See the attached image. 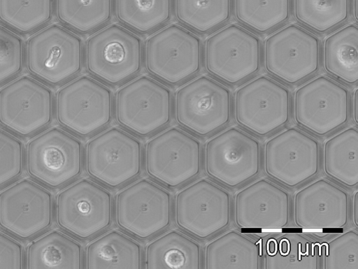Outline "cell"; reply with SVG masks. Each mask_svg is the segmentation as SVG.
Returning <instances> with one entry per match:
<instances>
[{"label": "cell", "mask_w": 358, "mask_h": 269, "mask_svg": "<svg viewBox=\"0 0 358 269\" xmlns=\"http://www.w3.org/2000/svg\"><path fill=\"white\" fill-rule=\"evenodd\" d=\"M118 22L139 34H148L169 22L173 0H114Z\"/></svg>", "instance_id": "cell-30"}, {"label": "cell", "mask_w": 358, "mask_h": 269, "mask_svg": "<svg viewBox=\"0 0 358 269\" xmlns=\"http://www.w3.org/2000/svg\"><path fill=\"white\" fill-rule=\"evenodd\" d=\"M144 61L155 78L170 86L180 85L201 69V41L184 27L169 25L147 40Z\"/></svg>", "instance_id": "cell-6"}, {"label": "cell", "mask_w": 358, "mask_h": 269, "mask_svg": "<svg viewBox=\"0 0 358 269\" xmlns=\"http://www.w3.org/2000/svg\"><path fill=\"white\" fill-rule=\"evenodd\" d=\"M54 211L52 193L31 180L23 179L0 192V227L20 239L50 228Z\"/></svg>", "instance_id": "cell-20"}, {"label": "cell", "mask_w": 358, "mask_h": 269, "mask_svg": "<svg viewBox=\"0 0 358 269\" xmlns=\"http://www.w3.org/2000/svg\"><path fill=\"white\" fill-rule=\"evenodd\" d=\"M173 108L171 90L148 76L124 85L117 90L113 101L117 123L141 137L153 135L168 126Z\"/></svg>", "instance_id": "cell-3"}, {"label": "cell", "mask_w": 358, "mask_h": 269, "mask_svg": "<svg viewBox=\"0 0 358 269\" xmlns=\"http://www.w3.org/2000/svg\"><path fill=\"white\" fill-rule=\"evenodd\" d=\"M233 111L238 125L254 135L266 136L289 121L290 92L271 78L259 76L236 90Z\"/></svg>", "instance_id": "cell-15"}, {"label": "cell", "mask_w": 358, "mask_h": 269, "mask_svg": "<svg viewBox=\"0 0 358 269\" xmlns=\"http://www.w3.org/2000/svg\"><path fill=\"white\" fill-rule=\"evenodd\" d=\"M173 108L179 126L194 135L206 137L230 122L232 96L227 87L203 75L177 90Z\"/></svg>", "instance_id": "cell-10"}, {"label": "cell", "mask_w": 358, "mask_h": 269, "mask_svg": "<svg viewBox=\"0 0 358 269\" xmlns=\"http://www.w3.org/2000/svg\"><path fill=\"white\" fill-rule=\"evenodd\" d=\"M55 110L57 122L64 129L81 137L90 136L111 122L113 94L99 81L82 76L58 91Z\"/></svg>", "instance_id": "cell-9"}, {"label": "cell", "mask_w": 358, "mask_h": 269, "mask_svg": "<svg viewBox=\"0 0 358 269\" xmlns=\"http://www.w3.org/2000/svg\"><path fill=\"white\" fill-rule=\"evenodd\" d=\"M25 46L22 38L0 25V85L15 79L23 71Z\"/></svg>", "instance_id": "cell-37"}, {"label": "cell", "mask_w": 358, "mask_h": 269, "mask_svg": "<svg viewBox=\"0 0 358 269\" xmlns=\"http://www.w3.org/2000/svg\"><path fill=\"white\" fill-rule=\"evenodd\" d=\"M262 242L231 230L209 242L204 249L206 269H258Z\"/></svg>", "instance_id": "cell-24"}, {"label": "cell", "mask_w": 358, "mask_h": 269, "mask_svg": "<svg viewBox=\"0 0 358 269\" xmlns=\"http://www.w3.org/2000/svg\"><path fill=\"white\" fill-rule=\"evenodd\" d=\"M114 0H55L58 20L78 34L101 29L112 19Z\"/></svg>", "instance_id": "cell-31"}, {"label": "cell", "mask_w": 358, "mask_h": 269, "mask_svg": "<svg viewBox=\"0 0 358 269\" xmlns=\"http://www.w3.org/2000/svg\"><path fill=\"white\" fill-rule=\"evenodd\" d=\"M84 61L87 71L99 81L110 86L124 84L143 68L142 41L122 26L109 25L87 39Z\"/></svg>", "instance_id": "cell-1"}, {"label": "cell", "mask_w": 358, "mask_h": 269, "mask_svg": "<svg viewBox=\"0 0 358 269\" xmlns=\"http://www.w3.org/2000/svg\"><path fill=\"white\" fill-rule=\"evenodd\" d=\"M143 165L141 143L121 129L105 130L86 144V171L106 187L114 189L128 184L141 175Z\"/></svg>", "instance_id": "cell-7"}, {"label": "cell", "mask_w": 358, "mask_h": 269, "mask_svg": "<svg viewBox=\"0 0 358 269\" xmlns=\"http://www.w3.org/2000/svg\"><path fill=\"white\" fill-rule=\"evenodd\" d=\"M24 252L22 245L0 231V268L22 269L24 268Z\"/></svg>", "instance_id": "cell-39"}, {"label": "cell", "mask_w": 358, "mask_h": 269, "mask_svg": "<svg viewBox=\"0 0 358 269\" xmlns=\"http://www.w3.org/2000/svg\"><path fill=\"white\" fill-rule=\"evenodd\" d=\"M25 158L29 175L56 189L67 185L82 174L85 152L78 138L62 129L52 127L29 141Z\"/></svg>", "instance_id": "cell-8"}, {"label": "cell", "mask_w": 358, "mask_h": 269, "mask_svg": "<svg viewBox=\"0 0 358 269\" xmlns=\"http://www.w3.org/2000/svg\"><path fill=\"white\" fill-rule=\"evenodd\" d=\"M206 72L234 86L250 79L260 69L259 38L236 24L228 25L210 36L204 43Z\"/></svg>", "instance_id": "cell-11"}, {"label": "cell", "mask_w": 358, "mask_h": 269, "mask_svg": "<svg viewBox=\"0 0 358 269\" xmlns=\"http://www.w3.org/2000/svg\"><path fill=\"white\" fill-rule=\"evenodd\" d=\"M145 265L148 269H199L202 267L201 247L184 233L171 230L147 245Z\"/></svg>", "instance_id": "cell-27"}, {"label": "cell", "mask_w": 358, "mask_h": 269, "mask_svg": "<svg viewBox=\"0 0 358 269\" xmlns=\"http://www.w3.org/2000/svg\"><path fill=\"white\" fill-rule=\"evenodd\" d=\"M29 269L84 268L82 245L69 235L52 230L34 240L27 250Z\"/></svg>", "instance_id": "cell-26"}, {"label": "cell", "mask_w": 358, "mask_h": 269, "mask_svg": "<svg viewBox=\"0 0 358 269\" xmlns=\"http://www.w3.org/2000/svg\"><path fill=\"white\" fill-rule=\"evenodd\" d=\"M352 3V15L355 22H358V0H350Z\"/></svg>", "instance_id": "cell-42"}, {"label": "cell", "mask_w": 358, "mask_h": 269, "mask_svg": "<svg viewBox=\"0 0 358 269\" xmlns=\"http://www.w3.org/2000/svg\"><path fill=\"white\" fill-rule=\"evenodd\" d=\"M350 11V0H293L296 22L320 34L345 23Z\"/></svg>", "instance_id": "cell-35"}, {"label": "cell", "mask_w": 358, "mask_h": 269, "mask_svg": "<svg viewBox=\"0 0 358 269\" xmlns=\"http://www.w3.org/2000/svg\"><path fill=\"white\" fill-rule=\"evenodd\" d=\"M55 214L62 229L80 240H87L111 226L113 196L104 187L83 178L58 194Z\"/></svg>", "instance_id": "cell-12"}, {"label": "cell", "mask_w": 358, "mask_h": 269, "mask_svg": "<svg viewBox=\"0 0 358 269\" xmlns=\"http://www.w3.org/2000/svg\"><path fill=\"white\" fill-rule=\"evenodd\" d=\"M293 108L298 126L317 136H325L348 122L350 92L332 79L320 75L295 91Z\"/></svg>", "instance_id": "cell-18"}, {"label": "cell", "mask_w": 358, "mask_h": 269, "mask_svg": "<svg viewBox=\"0 0 358 269\" xmlns=\"http://www.w3.org/2000/svg\"><path fill=\"white\" fill-rule=\"evenodd\" d=\"M177 21L200 34H206L227 23L232 0H173Z\"/></svg>", "instance_id": "cell-32"}, {"label": "cell", "mask_w": 358, "mask_h": 269, "mask_svg": "<svg viewBox=\"0 0 358 269\" xmlns=\"http://www.w3.org/2000/svg\"><path fill=\"white\" fill-rule=\"evenodd\" d=\"M352 117L355 124H358V89L356 88L352 97Z\"/></svg>", "instance_id": "cell-40"}, {"label": "cell", "mask_w": 358, "mask_h": 269, "mask_svg": "<svg viewBox=\"0 0 358 269\" xmlns=\"http://www.w3.org/2000/svg\"><path fill=\"white\" fill-rule=\"evenodd\" d=\"M291 8L292 0H232L236 21L259 34H267L286 23Z\"/></svg>", "instance_id": "cell-33"}, {"label": "cell", "mask_w": 358, "mask_h": 269, "mask_svg": "<svg viewBox=\"0 0 358 269\" xmlns=\"http://www.w3.org/2000/svg\"><path fill=\"white\" fill-rule=\"evenodd\" d=\"M262 242L264 269H317L320 244L303 234L269 235Z\"/></svg>", "instance_id": "cell-23"}, {"label": "cell", "mask_w": 358, "mask_h": 269, "mask_svg": "<svg viewBox=\"0 0 358 269\" xmlns=\"http://www.w3.org/2000/svg\"><path fill=\"white\" fill-rule=\"evenodd\" d=\"M202 159L209 177L226 187L235 188L259 174L261 146L252 136L231 127L206 143Z\"/></svg>", "instance_id": "cell-16"}, {"label": "cell", "mask_w": 358, "mask_h": 269, "mask_svg": "<svg viewBox=\"0 0 358 269\" xmlns=\"http://www.w3.org/2000/svg\"><path fill=\"white\" fill-rule=\"evenodd\" d=\"M83 40L70 30L50 25L31 36L27 43L25 61L31 75L51 86L66 83L84 66Z\"/></svg>", "instance_id": "cell-2"}, {"label": "cell", "mask_w": 358, "mask_h": 269, "mask_svg": "<svg viewBox=\"0 0 358 269\" xmlns=\"http://www.w3.org/2000/svg\"><path fill=\"white\" fill-rule=\"evenodd\" d=\"M234 217L241 228H282L290 219L289 194L272 182L259 179L234 196Z\"/></svg>", "instance_id": "cell-21"}, {"label": "cell", "mask_w": 358, "mask_h": 269, "mask_svg": "<svg viewBox=\"0 0 358 269\" xmlns=\"http://www.w3.org/2000/svg\"><path fill=\"white\" fill-rule=\"evenodd\" d=\"M324 269H358V233L349 230L320 244Z\"/></svg>", "instance_id": "cell-36"}, {"label": "cell", "mask_w": 358, "mask_h": 269, "mask_svg": "<svg viewBox=\"0 0 358 269\" xmlns=\"http://www.w3.org/2000/svg\"><path fill=\"white\" fill-rule=\"evenodd\" d=\"M322 166L325 175L339 184L349 188L358 185L357 129H345L325 141Z\"/></svg>", "instance_id": "cell-29"}, {"label": "cell", "mask_w": 358, "mask_h": 269, "mask_svg": "<svg viewBox=\"0 0 358 269\" xmlns=\"http://www.w3.org/2000/svg\"><path fill=\"white\" fill-rule=\"evenodd\" d=\"M55 0H0V22L18 34L43 29L54 16Z\"/></svg>", "instance_id": "cell-34"}, {"label": "cell", "mask_w": 358, "mask_h": 269, "mask_svg": "<svg viewBox=\"0 0 358 269\" xmlns=\"http://www.w3.org/2000/svg\"><path fill=\"white\" fill-rule=\"evenodd\" d=\"M326 73L349 86L358 82V27L350 24L328 36L322 46Z\"/></svg>", "instance_id": "cell-28"}, {"label": "cell", "mask_w": 358, "mask_h": 269, "mask_svg": "<svg viewBox=\"0 0 358 269\" xmlns=\"http://www.w3.org/2000/svg\"><path fill=\"white\" fill-rule=\"evenodd\" d=\"M202 161L200 141L176 127L159 133L145 146L147 174L169 188L181 187L195 179L201 173Z\"/></svg>", "instance_id": "cell-13"}, {"label": "cell", "mask_w": 358, "mask_h": 269, "mask_svg": "<svg viewBox=\"0 0 358 269\" xmlns=\"http://www.w3.org/2000/svg\"><path fill=\"white\" fill-rule=\"evenodd\" d=\"M262 59L268 75L287 85H295L319 71L320 41L305 29L289 24L265 39Z\"/></svg>", "instance_id": "cell-5"}, {"label": "cell", "mask_w": 358, "mask_h": 269, "mask_svg": "<svg viewBox=\"0 0 358 269\" xmlns=\"http://www.w3.org/2000/svg\"><path fill=\"white\" fill-rule=\"evenodd\" d=\"M173 208L171 193L144 178L127 185L117 194L113 214L122 230L145 240L159 235L171 226Z\"/></svg>", "instance_id": "cell-4"}, {"label": "cell", "mask_w": 358, "mask_h": 269, "mask_svg": "<svg viewBox=\"0 0 358 269\" xmlns=\"http://www.w3.org/2000/svg\"><path fill=\"white\" fill-rule=\"evenodd\" d=\"M85 259L87 269L143 268L141 244L117 230L103 233L90 242L86 247Z\"/></svg>", "instance_id": "cell-25"}, {"label": "cell", "mask_w": 358, "mask_h": 269, "mask_svg": "<svg viewBox=\"0 0 358 269\" xmlns=\"http://www.w3.org/2000/svg\"><path fill=\"white\" fill-rule=\"evenodd\" d=\"M176 226L194 237L205 240L226 229L231 219L230 194L207 179H199L175 196Z\"/></svg>", "instance_id": "cell-14"}, {"label": "cell", "mask_w": 358, "mask_h": 269, "mask_svg": "<svg viewBox=\"0 0 358 269\" xmlns=\"http://www.w3.org/2000/svg\"><path fill=\"white\" fill-rule=\"evenodd\" d=\"M349 220L348 193L325 179L299 189L294 198V221L301 228H341Z\"/></svg>", "instance_id": "cell-22"}, {"label": "cell", "mask_w": 358, "mask_h": 269, "mask_svg": "<svg viewBox=\"0 0 358 269\" xmlns=\"http://www.w3.org/2000/svg\"><path fill=\"white\" fill-rule=\"evenodd\" d=\"M352 221L356 227L358 226V191L352 196Z\"/></svg>", "instance_id": "cell-41"}, {"label": "cell", "mask_w": 358, "mask_h": 269, "mask_svg": "<svg viewBox=\"0 0 358 269\" xmlns=\"http://www.w3.org/2000/svg\"><path fill=\"white\" fill-rule=\"evenodd\" d=\"M55 98L40 81L23 76L0 89V125L13 133L28 137L52 122Z\"/></svg>", "instance_id": "cell-19"}, {"label": "cell", "mask_w": 358, "mask_h": 269, "mask_svg": "<svg viewBox=\"0 0 358 269\" xmlns=\"http://www.w3.org/2000/svg\"><path fill=\"white\" fill-rule=\"evenodd\" d=\"M25 163L22 142L8 131L0 129V187L20 177Z\"/></svg>", "instance_id": "cell-38"}, {"label": "cell", "mask_w": 358, "mask_h": 269, "mask_svg": "<svg viewBox=\"0 0 358 269\" xmlns=\"http://www.w3.org/2000/svg\"><path fill=\"white\" fill-rule=\"evenodd\" d=\"M262 166L265 173L280 184L298 187L318 173L320 144L301 130L287 128L264 143Z\"/></svg>", "instance_id": "cell-17"}]
</instances>
